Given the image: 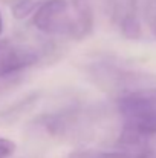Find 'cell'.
Instances as JSON below:
<instances>
[{"label": "cell", "instance_id": "obj_1", "mask_svg": "<svg viewBox=\"0 0 156 158\" xmlns=\"http://www.w3.org/2000/svg\"><path fill=\"white\" fill-rule=\"evenodd\" d=\"M118 112L122 118L119 149L142 158L149 141L156 138V89L119 97Z\"/></svg>", "mask_w": 156, "mask_h": 158}, {"label": "cell", "instance_id": "obj_2", "mask_svg": "<svg viewBox=\"0 0 156 158\" xmlns=\"http://www.w3.org/2000/svg\"><path fill=\"white\" fill-rule=\"evenodd\" d=\"M38 31L69 39H84L94 28V14L89 0H48L34 14Z\"/></svg>", "mask_w": 156, "mask_h": 158}, {"label": "cell", "instance_id": "obj_3", "mask_svg": "<svg viewBox=\"0 0 156 158\" xmlns=\"http://www.w3.org/2000/svg\"><path fill=\"white\" fill-rule=\"evenodd\" d=\"M89 78L110 94H121V97L156 89V75L124 66L119 61L97 60L87 68Z\"/></svg>", "mask_w": 156, "mask_h": 158}, {"label": "cell", "instance_id": "obj_4", "mask_svg": "<svg viewBox=\"0 0 156 158\" xmlns=\"http://www.w3.org/2000/svg\"><path fill=\"white\" fill-rule=\"evenodd\" d=\"M106 15L112 25L130 40L141 37V22L136 0H101Z\"/></svg>", "mask_w": 156, "mask_h": 158}, {"label": "cell", "instance_id": "obj_5", "mask_svg": "<svg viewBox=\"0 0 156 158\" xmlns=\"http://www.w3.org/2000/svg\"><path fill=\"white\" fill-rule=\"evenodd\" d=\"M40 58V52L28 45L15 43L11 40L0 42V78L14 75L32 64Z\"/></svg>", "mask_w": 156, "mask_h": 158}, {"label": "cell", "instance_id": "obj_6", "mask_svg": "<svg viewBox=\"0 0 156 158\" xmlns=\"http://www.w3.org/2000/svg\"><path fill=\"white\" fill-rule=\"evenodd\" d=\"M90 112L81 107H66L57 112L45 114L38 118V126H42L49 135L64 137L83 126L87 118H90Z\"/></svg>", "mask_w": 156, "mask_h": 158}, {"label": "cell", "instance_id": "obj_7", "mask_svg": "<svg viewBox=\"0 0 156 158\" xmlns=\"http://www.w3.org/2000/svg\"><path fill=\"white\" fill-rule=\"evenodd\" d=\"M67 158H136L122 151L116 152H103V151H75L69 154Z\"/></svg>", "mask_w": 156, "mask_h": 158}, {"label": "cell", "instance_id": "obj_8", "mask_svg": "<svg viewBox=\"0 0 156 158\" xmlns=\"http://www.w3.org/2000/svg\"><path fill=\"white\" fill-rule=\"evenodd\" d=\"M35 5H37V0H14L12 14L17 19H25L34 11Z\"/></svg>", "mask_w": 156, "mask_h": 158}, {"label": "cell", "instance_id": "obj_9", "mask_svg": "<svg viewBox=\"0 0 156 158\" xmlns=\"http://www.w3.org/2000/svg\"><path fill=\"white\" fill-rule=\"evenodd\" d=\"M15 152V143L9 138H0V158H8Z\"/></svg>", "mask_w": 156, "mask_h": 158}, {"label": "cell", "instance_id": "obj_10", "mask_svg": "<svg viewBox=\"0 0 156 158\" xmlns=\"http://www.w3.org/2000/svg\"><path fill=\"white\" fill-rule=\"evenodd\" d=\"M2 29H3V22H2V14H0V34H2Z\"/></svg>", "mask_w": 156, "mask_h": 158}, {"label": "cell", "instance_id": "obj_11", "mask_svg": "<svg viewBox=\"0 0 156 158\" xmlns=\"http://www.w3.org/2000/svg\"><path fill=\"white\" fill-rule=\"evenodd\" d=\"M153 29H155V34H156V23H153Z\"/></svg>", "mask_w": 156, "mask_h": 158}]
</instances>
